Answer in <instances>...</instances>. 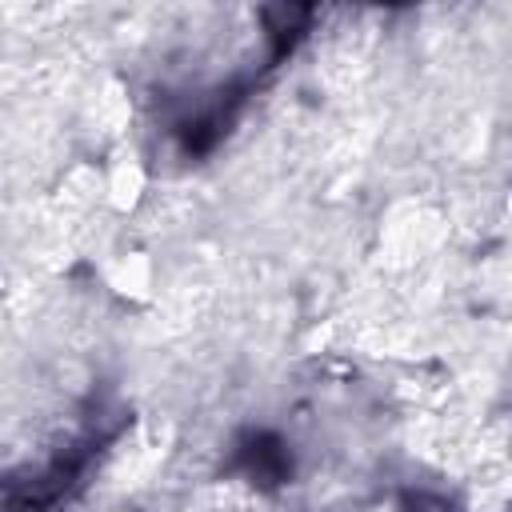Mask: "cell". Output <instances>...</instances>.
<instances>
[{"instance_id":"6da1fadb","label":"cell","mask_w":512,"mask_h":512,"mask_svg":"<svg viewBox=\"0 0 512 512\" xmlns=\"http://www.w3.org/2000/svg\"><path fill=\"white\" fill-rule=\"evenodd\" d=\"M104 284L112 296L128 300V304H140L152 296L156 288V264L148 252L140 248H128V252H116L108 264H104Z\"/></svg>"},{"instance_id":"7a4b0ae2","label":"cell","mask_w":512,"mask_h":512,"mask_svg":"<svg viewBox=\"0 0 512 512\" xmlns=\"http://www.w3.org/2000/svg\"><path fill=\"white\" fill-rule=\"evenodd\" d=\"M148 192V168L140 164V156L128 148V152H116L108 172H104V200L112 212H136L140 200Z\"/></svg>"},{"instance_id":"3957f363","label":"cell","mask_w":512,"mask_h":512,"mask_svg":"<svg viewBox=\"0 0 512 512\" xmlns=\"http://www.w3.org/2000/svg\"><path fill=\"white\" fill-rule=\"evenodd\" d=\"M436 240L432 232V220L424 216V208L416 204H404L392 212V220L384 224V248L392 260H420V252Z\"/></svg>"}]
</instances>
